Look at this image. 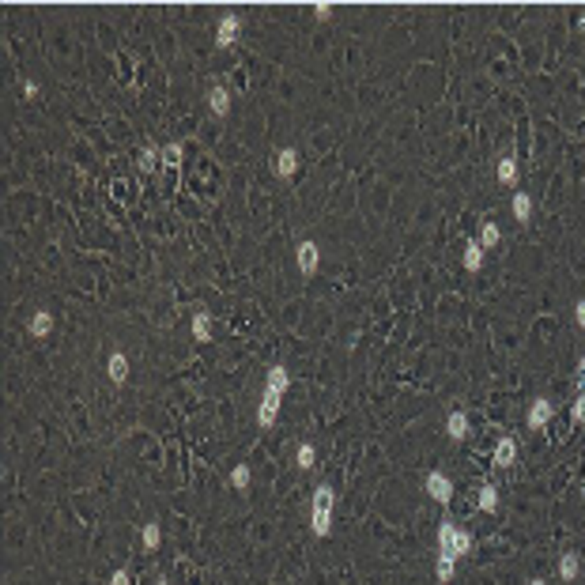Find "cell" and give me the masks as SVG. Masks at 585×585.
Here are the masks:
<instances>
[{
  "label": "cell",
  "mask_w": 585,
  "mask_h": 585,
  "mask_svg": "<svg viewBox=\"0 0 585 585\" xmlns=\"http://www.w3.org/2000/svg\"><path fill=\"white\" fill-rule=\"evenodd\" d=\"M287 386H291V374L284 366H272L268 378H264V393H261V408H257V427L268 430L276 423L279 408H284V397H287Z\"/></svg>",
  "instance_id": "obj_1"
},
{
  "label": "cell",
  "mask_w": 585,
  "mask_h": 585,
  "mask_svg": "<svg viewBox=\"0 0 585 585\" xmlns=\"http://www.w3.org/2000/svg\"><path fill=\"white\" fill-rule=\"evenodd\" d=\"M333 510H336V491L333 484H321L314 491V502H310V528H314L317 540L333 533Z\"/></svg>",
  "instance_id": "obj_2"
},
{
  "label": "cell",
  "mask_w": 585,
  "mask_h": 585,
  "mask_svg": "<svg viewBox=\"0 0 585 585\" xmlns=\"http://www.w3.org/2000/svg\"><path fill=\"white\" fill-rule=\"evenodd\" d=\"M427 495L438 502V506H450V499H453V479L446 476V472H430V476H427Z\"/></svg>",
  "instance_id": "obj_3"
},
{
  "label": "cell",
  "mask_w": 585,
  "mask_h": 585,
  "mask_svg": "<svg viewBox=\"0 0 585 585\" xmlns=\"http://www.w3.org/2000/svg\"><path fill=\"white\" fill-rule=\"evenodd\" d=\"M551 415H555V404H551L548 397H536V400H533V408H528L525 427H528V430H544V427L551 423Z\"/></svg>",
  "instance_id": "obj_4"
},
{
  "label": "cell",
  "mask_w": 585,
  "mask_h": 585,
  "mask_svg": "<svg viewBox=\"0 0 585 585\" xmlns=\"http://www.w3.org/2000/svg\"><path fill=\"white\" fill-rule=\"evenodd\" d=\"M238 30H242V15H223L219 19V27H215V46L219 50H227V46H235L238 42Z\"/></svg>",
  "instance_id": "obj_5"
},
{
  "label": "cell",
  "mask_w": 585,
  "mask_h": 585,
  "mask_svg": "<svg viewBox=\"0 0 585 585\" xmlns=\"http://www.w3.org/2000/svg\"><path fill=\"white\" fill-rule=\"evenodd\" d=\"M457 521H450V517H442L438 521V555H450V559H457Z\"/></svg>",
  "instance_id": "obj_6"
},
{
  "label": "cell",
  "mask_w": 585,
  "mask_h": 585,
  "mask_svg": "<svg viewBox=\"0 0 585 585\" xmlns=\"http://www.w3.org/2000/svg\"><path fill=\"white\" fill-rule=\"evenodd\" d=\"M295 257H299V272H302V276H314L317 264H321V250H317L314 242H302L299 250H295Z\"/></svg>",
  "instance_id": "obj_7"
},
{
  "label": "cell",
  "mask_w": 585,
  "mask_h": 585,
  "mask_svg": "<svg viewBox=\"0 0 585 585\" xmlns=\"http://www.w3.org/2000/svg\"><path fill=\"white\" fill-rule=\"evenodd\" d=\"M517 461V438H499L495 442V453H491V464H499V468H510V464Z\"/></svg>",
  "instance_id": "obj_8"
},
{
  "label": "cell",
  "mask_w": 585,
  "mask_h": 585,
  "mask_svg": "<svg viewBox=\"0 0 585 585\" xmlns=\"http://www.w3.org/2000/svg\"><path fill=\"white\" fill-rule=\"evenodd\" d=\"M495 178H499V186H517V155H514V151H506V155L499 159Z\"/></svg>",
  "instance_id": "obj_9"
},
{
  "label": "cell",
  "mask_w": 585,
  "mask_h": 585,
  "mask_svg": "<svg viewBox=\"0 0 585 585\" xmlns=\"http://www.w3.org/2000/svg\"><path fill=\"white\" fill-rule=\"evenodd\" d=\"M446 435H450L453 442H464V438H468V415H464L461 408H453V412L446 415Z\"/></svg>",
  "instance_id": "obj_10"
},
{
  "label": "cell",
  "mask_w": 585,
  "mask_h": 585,
  "mask_svg": "<svg viewBox=\"0 0 585 585\" xmlns=\"http://www.w3.org/2000/svg\"><path fill=\"white\" fill-rule=\"evenodd\" d=\"M106 374H110L114 386H125V378H129V359H125V351H114V355H110Z\"/></svg>",
  "instance_id": "obj_11"
},
{
  "label": "cell",
  "mask_w": 585,
  "mask_h": 585,
  "mask_svg": "<svg viewBox=\"0 0 585 585\" xmlns=\"http://www.w3.org/2000/svg\"><path fill=\"white\" fill-rule=\"evenodd\" d=\"M208 110H212L215 117H227V114H230V95H227V87H212V91H208Z\"/></svg>",
  "instance_id": "obj_12"
},
{
  "label": "cell",
  "mask_w": 585,
  "mask_h": 585,
  "mask_svg": "<svg viewBox=\"0 0 585 585\" xmlns=\"http://www.w3.org/2000/svg\"><path fill=\"white\" fill-rule=\"evenodd\" d=\"M295 170H299V151H295V148L276 151V174H279V178H291Z\"/></svg>",
  "instance_id": "obj_13"
},
{
  "label": "cell",
  "mask_w": 585,
  "mask_h": 585,
  "mask_svg": "<svg viewBox=\"0 0 585 585\" xmlns=\"http://www.w3.org/2000/svg\"><path fill=\"white\" fill-rule=\"evenodd\" d=\"M50 333H53V314H50V310L30 314V336H34V340H46Z\"/></svg>",
  "instance_id": "obj_14"
},
{
  "label": "cell",
  "mask_w": 585,
  "mask_h": 585,
  "mask_svg": "<svg viewBox=\"0 0 585 585\" xmlns=\"http://www.w3.org/2000/svg\"><path fill=\"white\" fill-rule=\"evenodd\" d=\"M578 574H582V555H578V551H566V555L559 559V578H563V582H574Z\"/></svg>",
  "instance_id": "obj_15"
},
{
  "label": "cell",
  "mask_w": 585,
  "mask_h": 585,
  "mask_svg": "<svg viewBox=\"0 0 585 585\" xmlns=\"http://www.w3.org/2000/svg\"><path fill=\"white\" fill-rule=\"evenodd\" d=\"M464 268L468 272L484 268V246H479V238H468V242H464Z\"/></svg>",
  "instance_id": "obj_16"
},
{
  "label": "cell",
  "mask_w": 585,
  "mask_h": 585,
  "mask_svg": "<svg viewBox=\"0 0 585 585\" xmlns=\"http://www.w3.org/2000/svg\"><path fill=\"white\" fill-rule=\"evenodd\" d=\"M193 340L197 344L212 340V314H208V310H197V314H193Z\"/></svg>",
  "instance_id": "obj_17"
},
{
  "label": "cell",
  "mask_w": 585,
  "mask_h": 585,
  "mask_svg": "<svg viewBox=\"0 0 585 585\" xmlns=\"http://www.w3.org/2000/svg\"><path fill=\"white\" fill-rule=\"evenodd\" d=\"M181 155H186V148H181V143H166V148H159V163H163L166 170H178V166H181Z\"/></svg>",
  "instance_id": "obj_18"
},
{
  "label": "cell",
  "mask_w": 585,
  "mask_h": 585,
  "mask_svg": "<svg viewBox=\"0 0 585 585\" xmlns=\"http://www.w3.org/2000/svg\"><path fill=\"white\" fill-rule=\"evenodd\" d=\"M476 506L484 510V514H495V510H499V491H495V484H484V487H479Z\"/></svg>",
  "instance_id": "obj_19"
},
{
  "label": "cell",
  "mask_w": 585,
  "mask_h": 585,
  "mask_svg": "<svg viewBox=\"0 0 585 585\" xmlns=\"http://www.w3.org/2000/svg\"><path fill=\"white\" fill-rule=\"evenodd\" d=\"M140 544H143L148 551H155L159 544H163V528H159V521H148V525L140 528Z\"/></svg>",
  "instance_id": "obj_20"
},
{
  "label": "cell",
  "mask_w": 585,
  "mask_h": 585,
  "mask_svg": "<svg viewBox=\"0 0 585 585\" xmlns=\"http://www.w3.org/2000/svg\"><path fill=\"white\" fill-rule=\"evenodd\" d=\"M499 242H502V230H499V223H491V219H487L484 227H479V246H484V250H495Z\"/></svg>",
  "instance_id": "obj_21"
},
{
  "label": "cell",
  "mask_w": 585,
  "mask_h": 585,
  "mask_svg": "<svg viewBox=\"0 0 585 585\" xmlns=\"http://www.w3.org/2000/svg\"><path fill=\"white\" fill-rule=\"evenodd\" d=\"M510 208H514V219L517 223L533 219V200H528V193H514V204H510Z\"/></svg>",
  "instance_id": "obj_22"
},
{
  "label": "cell",
  "mask_w": 585,
  "mask_h": 585,
  "mask_svg": "<svg viewBox=\"0 0 585 585\" xmlns=\"http://www.w3.org/2000/svg\"><path fill=\"white\" fill-rule=\"evenodd\" d=\"M314 461H317V453H314V446H310V442H302L299 450H295V464H299L302 472L314 468Z\"/></svg>",
  "instance_id": "obj_23"
},
{
  "label": "cell",
  "mask_w": 585,
  "mask_h": 585,
  "mask_svg": "<svg viewBox=\"0 0 585 585\" xmlns=\"http://www.w3.org/2000/svg\"><path fill=\"white\" fill-rule=\"evenodd\" d=\"M250 464H235V468H230V487H235V491H246V487H250Z\"/></svg>",
  "instance_id": "obj_24"
},
{
  "label": "cell",
  "mask_w": 585,
  "mask_h": 585,
  "mask_svg": "<svg viewBox=\"0 0 585 585\" xmlns=\"http://www.w3.org/2000/svg\"><path fill=\"white\" fill-rule=\"evenodd\" d=\"M453 566H457V559L438 555V559H435V578H438V582H450V578H453Z\"/></svg>",
  "instance_id": "obj_25"
},
{
  "label": "cell",
  "mask_w": 585,
  "mask_h": 585,
  "mask_svg": "<svg viewBox=\"0 0 585 585\" xmlns=\"http://www.w3.org/2000/svg\"><path fill=\"white\" fill-rule=\"evenodd\" d=\"M155 166H159V148H151V143H148V148L140 151V174H151Z\"/></svg>",
  "instance_id": "obj_26"
},
{
  "label": "cell",
  "mask_w": 585,
  "mask_h": 585,
  "mask_svg": "<svg viewBox=\"0 0 585 585\" xmlns=\"http://www.w3.org/2000/svg\"><path fill=\"white\" fill-rule=\"evenodd\" d=\"M571 423H574V427H585V393H578V400H574V408H571Z\"/></svg>",
  "instance_id": "obj_27"
},
{
  "label": "cell",
  "mask_w": 585,
  "mask_h": 585,
  "mask_svg": "<svg viewBox=\"0 0 585 585\" xmlns=\"http://www.w3.org/2000/svg\"><path fill=\"white\" fill-rule=\"evenodd\" d=\"M110 585H132V582H129V571H114V574H110Z\"/></svg>",
  "instance_id": "obj_28"
},
{
  "label": "cell",
  "mask_w": 585,
  "mask_h": 585,
  "mask_svg": "<svg viewBox=\"0 0 585 585\" xmlns=\"http://www.w3.org/2000/svg\"><path fill=\"white\" fill-rule=\"evenodd\" d=\"M574 321H578V325L585 328V299H578V302H574Z\"/></svg>",
  "instance_id": "obj_29"
},
{
  "label": "cell",
  "mask_w": 585,
  "mask_h": 585,
  "mask_svg": "<svg viewBox=\"0 0 585 585\" xmlns=\"http://www.w3.org/2000/svg\"><path fill=\"white\" fill-rule=\"evenodd\" d=\"M314 15H317V19H321V23H325V19H328V15H333V4H317V8H314Z\"/></svg>",
  "instance_id": "obj_30"
},
{
  "label": "cell",
  "mask_w": 585,
  "mask_h": 585,
  "mask_svg": "<svg viewBox=\"0 0 585 585\" xmlns=\"http://www.w3.org/2000/svg\"><path fill=\"white\" fill-rule=\"evenodd\" d=\"M23 95H27V99H34V95H38V83H34V79H27V83H23Z\"/></svg>",
  "instance_id": "obj_31"
},
{
  "label": "cell",
  "mask_w": 585,
  "mask_h": 585,
  "mask_svg": "<svg viewBox=\"0 0 585 585\" xmlns=\"http://www.w3.org/2000/svg\"><path fill=\"white\" fill-rule=\"evenodd\" d=\"M578 381H585V355L578 359Z\"/></svg>",
  "instance_id": "obj_32"
},
{
  "label": "cell",
  "mask_w": 585,
  "mask_h": 585,
  "mask_svg": "<svg viewBox=\"0 0 585 585\" xmlns=\"http://www.w3.org/2000/svg\"><path fill=\"white\" fill-rule=\"evenodd\" d=\"M528 585H548V582H544V578H533V582H528Z\"/></svg>",
  "instance_id": "obj_33"
},
{
  "label": "cell",
  "mask_w": 585,
  "mask_h": 585,
  "mask_svg": "<svg viewBox=\"0 0 585 585\" xmlns=\"http://www.w3.org/2000/svg\"><path fill=\"white\" fill-rule=\"evenodd\" d=\"M155 585H170V582H166V578H159V582H155Z\"/></svg>",
  "instance_id": "obj_34"
}]
</instances>
